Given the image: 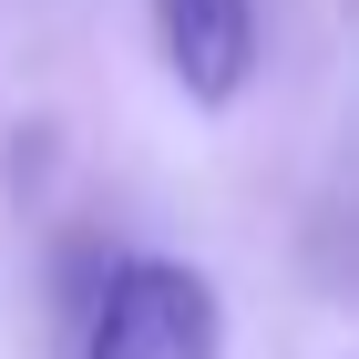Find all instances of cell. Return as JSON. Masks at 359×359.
<instances>
[{"mask_svg":"<svg viewBox=\"0 0 359 359\" xmlns=\"http://www.w3.org/2000/svg\"><path fill=\"white\" fill-rule=\"evenodd\" d=\"M83 359H226V308L195 267L134 257V267H113Z\"/></svg>","mask_w":359,"mask_h":359,"instance_id":"6da1fadb","label":"cell"},{"mask_svg":"<svg viewBox=\"0 0 359 359\" xmlns=\"http://www.w3.org/2000/svg\"><path fill=\"white\" fill-rule=\"evenodd\" d=\"M154 21H165L175 83L205 113L247 93V72H257V0H154Z\"/></svg>","mask_w":359,"mask_h":359,"instance_id":"7a4b0ae2","label":"cell"}]
</instances>
